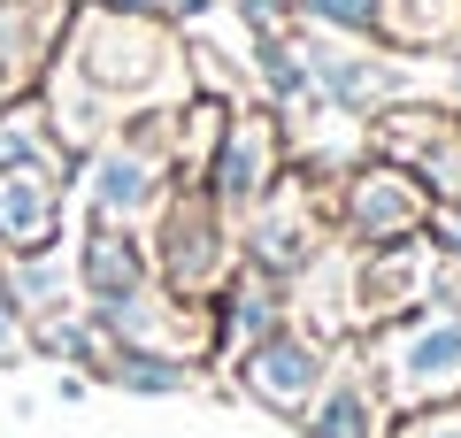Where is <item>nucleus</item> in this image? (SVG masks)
I'll return each instance as SVG.
<instances>
[{
	"label": "nucleus",
	"instance_id": "nucleus-1",
	"mask_svg": "<svg viewBox=\"0 0 461 438\" xmlns=\"http://www.w3.org/2000/svg\"><path fill=\"white\" fill-rule=\"evenodd\" d=\"M362 8L369 0H315V16H330V23H362Z\"/></svg>",
	"mask_w": 461,
	"mask_h": 438
}]
</instances>
